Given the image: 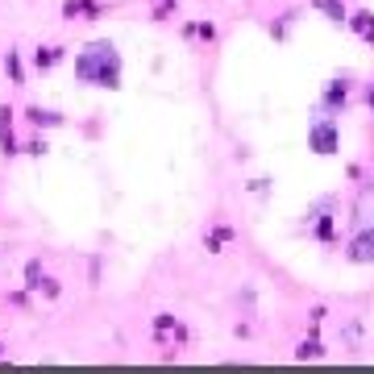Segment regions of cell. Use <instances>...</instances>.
Masks as SVG:
<instances>
[{
    "label": "cell",
    "mask_w": 374,
    "mask_h": 374,
    "mask_svg": "<svg viewBox=\"0 0 374 374\" xmlns=\"http://www.w3.org/2000/svg\"><path fill=\"white\" fill-rule=\"evenodd\" d=\"M75 79L96 88H121V54L112 42H92L75 58Z\"/></svg>",
    "instance_id": "6da1fadb"
},
{
    "label": "cell",
    "mask_w": 374,
    "mask_h": 374,
    "mask_svg": "<svg viewBox=\"0 0 374 374\" xmlns=\"http://www.w3.org/2000/svg\"><path fill=\"white\" fill-rule=\"evenodd\" d=\"M337 146H341V129H337V121H316L312 129H308V150L312 154H337Z\"/></svg>",
    "instance_id": "7a4b0ae2"
},
{
    "label": "cell",
    "mask_w": 374,
    "mask_h": 374,
    "mask_svg": "<svg viewBox=\"0 0 374 374\" xmlns=\"http://www.w3.org/2000/svg\"><path fill=\"white\" fill-rule=\"evenodd\" d=\"M345 258H349V262H374V225H366V229H358V233H354L349 250H345Z\"/></svg>",
    "instance_id": "3957f363"
},
{
    "label": "cell",
    "mask_w": 374,
    "mask_h": 374,
    "mask_svg": "<svg viewBox=\"0 0 374 374\" xmlns=\"http://www.w3.org/2000/svg\"><path fill=\"white\" fill-rule=\"evenodd\" d=\"M349 25H354V34H358L362 42H370V46H374V13H366V8H362V13H354V17H349Z\"/></svg>",
    "instance_id": "277c9868"
},
{
    "label": "cell",
    "mask_w": 374,
    "mask_h": 374,
    "mask_svg": "<svg viewBox=\"0 0 374 374\" xmlns=\"http://www.w3.org/2000/svg\"><path fill=\"white\" fill-rule=\"evenodd\" d=\"M312 8H321L328 21H349V13H345V4H341V0H312Z\"/></svg>",
    "instance_id": "5b68a950"
},
{
    "label": "cell",
    "mask_w": 374,
    "mask_h": 374,
    "mask_svg": "<svg viewBox=\"0 0 374 374\" xmlns=\"http://www.w3.org/2000/svg\"><path fill=\"white\" fill-rule=\"evenodd\" d=\"M345 96H349V88H345L341 79H333V84L325 88V104L328 108H345Z\"/></svg>",
    "instance_id": "8992f818"
},
{
    "label": "cell",
    "mask_w": 374,
    "mask_h": 374,
    "mask_svg": "<svg viewBox=\"0 0 374 374\" xmlns=\"http://www.w3.org/2000/svg\"><path fill=\"white\" fill-rule=\"evenodd\" d=\"M63 13H67V17H75V13H100V4H96V0H67Z\"/></svg>",
    "instance_id": "52a82bcc"
},
{
    "label": "cell",
    "mask_w": 374,
    "mask_h": 374,
    "mask_svg": "<svg viewBox=\"0 0 374 374\" xmlns=\"http://www.w3.org/2000/svg\"><path fill=\"white\" fill-rule=\"evenodd\" d=\"M321 354H325V349H321V341H316V337H312V341H304V345L295 349V358H321Z\"/></svg>",
    "instance_id": "ba28073f"
},
{
    "label": "cell",
    "mask_w": 374,
    "mask_h": 374,
    "mask_svg": "<svg viewBox=\"0 0 374 374\" xmlns=\"http://www.w3.org/2000/svg\"><path fill=\"white\" fill-rule=\"evenodd\" d=\"M34 63H38V67H54V63H58V46L38 50V54H34Z\"/></svg>",
    "instance_id": "9c48e42d"
},
{
    "label": "cell",
    "mask_w": 374,
    "mask_h": 374,
    "mask_svg": "<svg viewBox=\"0 0 374 374\" xmlns=\"http://www.w3.org/2000/svg\"><path fill=\"white\" fill-rule=\"evenodd\" d=\"M30 121H34V125H54L58 117H54V112H42V108H30Z\"/></svg>",
    "instance_id": "30bf717a"
},
{
    "label": "cell",
    "mask_w": 374,
    "mask_h": 374,
    "mask_svg": "<svg viewBox=\"0 0 374 374\" xmlns=\"http://www.w3.org/2000/svg\"><path fill=\"white\" fill-rule=\"evenodd\" d=\"M316 237H321V241H328V237H333V217H321V225H316Z\"/></svg>",
    "instance_id": "8fae6325"
},
{
    "label": "cell",
    "mask_w": 374,
    "mask_h": 374,
    "mask_svg": "<svg viewBox=\"0 0 374 374\" xmlns=\"http://www.w3.org/2000/svg\"><path fill=\"white\" fill-rule=\"evenodd\" d=\"M229 237H233V233H229V229H217V233L208 237V250H217V245H225Z\"/></svg>",
    "instance_id": "7c38bea8"
},
{
    "label": "cell",
    "mask_w": 374,
    "mask_h": 374,
    "mask_svg": "<svg viewBox=\"0 0 374 374\" xmlns=\"http://www.w3.org/2000/svg\"><path fill=\"white\" fill-rule=\"evenodd\" d=\"M4 67H8V75H13V84H21V63H17V54H8V63H4Z\"/></svg>",
    "instance_id": "4fadbf2b"
},
{
    "label": "cell",
    "mask_w": 374,
    "mask_h": 374,
    "mask_svg": "<svg viewBox=\"0 0 374 374\" xmlns=\"http://www.w3.org/2000/svg\"><path fill=\"white\" fill-rule=\"evenodd\" d=\"M366 100H370V108H374V84H370V92H366Z\"/></svg>",
    "instance_id": "5bb4252c"
}]
</instances>
